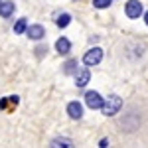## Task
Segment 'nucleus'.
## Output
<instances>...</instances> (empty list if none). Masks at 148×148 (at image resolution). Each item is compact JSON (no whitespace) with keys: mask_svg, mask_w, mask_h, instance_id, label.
Returning <instances> with one entry per match:
<instances>
[{"mask_svg":"<svg viewBox=\"0 0 148 148\" xmlns=\"http://www.w3.org/2000/svg\"><path fill=\"white\" fill-rule=\"evenodd\" d=\"M121 107H123V99L119 97V95H111L109 99H103V114H107V116H113L121 111Z\"/></svg>","mask_w":148,"mask_h":148,"instance_id":"f257e3e1","label":"nucleus"},{"mask_svg":"<svg viewBox=\"0 0 148 148\" xmlns=\"http://www.w3.org/2000/svg\"><path fill=\"white\" fill-rule=\"evenodd\" d=\"M103 59V49L101 47H93V49H89L85 56H83V61H85V65H97L99 61Z\"/></svg>","mask_w":148,"mask_h":148,"instance_id":"f03ea898","label":"nucleus"},{"mask_svg":"<svg viewBox=\"0 0 148 148\" xmlns=\"http://www.w3.org/2000/svg\"><path fill=\"white\" fill-rule=\"evenodd\" d=\"M126 16L128 18H140V14H142V4L138 2V0H130V2H126Z\"/></svg>","mask_w":148,"mask_h":148,"instance_id":"7ed1b4c3","label":"nucleus"},{"mask_svg":"<svg viewBox=\"0 0 148 148\" xmlns=\"http://www.w3.org/2000/svg\"><path fill=\"white\" fill-rule=\"evenodd\" d=\"M85 103H87V107H91V109H101L103 107V97L97 91H89L85 95Z\"/></svg>","mask_w":148,"mask_h":148,"instance_id":"20e7f679","label":"nucleus"},{"mask_svg":"<svg viewBox=\"0 0 148 148\" xmlns=\"http://www.w3.org/2000/svg\"><path fill=\"white\" fill-rule=\"evenodd\" d=\"M89 79H91V73H89L87 67L79 69V71L75 73V85H77V87H85V85L89 83Z\"/></svg>","mask_w":148,"mask_h":148,"instance_id":"39448f33","label":"nucleus"},{"mask_svg":"<svg viewBox=\"0 0 148 148\" xmlns=\"http://www.w3.org/2000/svg\"><path fill=\"white\" fill-rule=\"evenodd\" d=\"M67 114L71 116V119H81L83 116V107H81V103L73 101L67 105Z\"/></svg>","mask_w":148,"mask_h":148,"instance_id":"423d86ee","label":"nucleus"},{"mask_svg":"<svg viewBox=\"0 0 148 148\" xmlns=\"http://www.w3.org/2000/svg\"><path fill=\"white\" fill-rule=\"evenodd\" d=\"M26 32H28V36H30L32 40H42V38L46 36V30H44L40 24H34V26L26 28Z\"/></svg>","mask_w":148,"mask_h":148,"instance_id":"0eeeda50","label":"nucleus"},{"mask_svg":"<svg viewBox=\"0 0 148 148\" xmlns=\"http://www.w3.org/2000/svg\"><path fill=\"white\" fill-rule=\"evenodd\" d=\"M14 8H16V6H14V2H12V0L0 2V16H2V18H8L12 12H14Z\"/></svg>","mask_w":148,"mask_h":148,"instance_id":"6e6552de","label":"nucleus"},{"mask_svg":"<svg viewBox=\"0 0 148 148\" xmlns=\"http://www.w3.org/2000/svg\"><path fill=\"white\" fill-rule=\"evenodd\" d=\"M56 49L59 51V53H63V56H65V53H69V49H71L69 40H67V38H59V40L56 42Z\"/></svg>","mask_w":148,"mask_h":148,"instance_id":"1a4fd4ad","label":"nucleus"},{"mask_svg":"<svg viewBox=\"0 0 148 148\" xmlns=\"http://www.w3.org/2000/svg\"><path fill=\"white\" fill-rule=\"evenodd\" d=\"M26 28H28V22H26L24 18L14 24V32H16V34H24V32H26Z\"/></svg>","mask_w":148,"mask_h":148,"instance_id":"9d476101","label":"nucleus"},{"mask_svg":"<svg viewBox=\"0 0 148 148\" xmlns=\"http://www.w3.org/2000/svg\"><path fill=\"white\" fill-rule=\"evenodd\" d=\"M69 22H71V16H69V14H61V16L57 18V26H59V28H67Z\"/></svg>","mask_w":148,"mask_h":148,"instance_id":"9b49d317","label":"nucleus"},{"mask_svg":"<svg viewBox=\"0 0 148 148\" xmlns=\"http://www.w3.org/2000/svg\"><path fill=\"white\" fill-rule=\"evenodd\" d=\"M93 4H95V8H107L111 4V0H93Z\"/></svg>","mask_w":148,"mask_h":148,"instance_id":"f8f14e48","label":"nucleus"},{"mask_svg":"<svg viewBox=\"0 0 148 148\" xmlns=\"http://www.w3.org/2000/svg\"><path fill=\"white\" fill-rule=\"evenodd\" d=\"M75 65H77V61H67V63H65V71H67V73H71Z\"/></svg>","mask_w":148,"mask_h":148,"instance_id":"ddd939ff","label":"nucleus"},{"mask_svg":"<svg viewBox=\"0 0 148 148\" xmlns=\"http://www.w3.org/2000/svg\"><path fill=\"white\" fill-rule=\"evenodd\" d=\"M144 22L148 24V12H146V14H144Z\"/></svg>","mask_w":148,"mask_h":148,"instance_id":"4468645a","label":"nucleus"},{"mask_svg":"<svg viewBox=\"0 0 148 148\" xmlns=\"http://www.w3.org/2000/svg\"><path fill=\"white\" fill-rule=\"evenodd\" d=\"M0 2H2V0H0Z\"/></svg>","mask_w":148,"mask_h":148,"instance_id":"2eb2a0df","label":"nucleus"}]
</instances>
